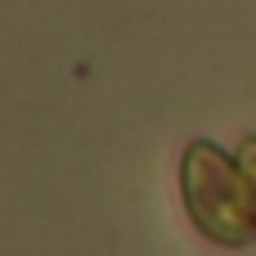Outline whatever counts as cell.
<instances>
[{
	"instance_id": "cell-1",
	"label": "cell",
	"mask_w": 256,
	"mask_h": 256,
	"mask_svg": "<svg viewBox=\"0 0 256 256\" xmlns=\"http://www.w3.org/2000/svg\"><path fill=\"white\" fill-rule=\"evenodd\" d=\"M184 198L194 220L220 238V243H243L252 234V189L248 180H238L225 162L220 148L212 144H194L184 158Z\"/></svg>"
},
{
	"instance_id": "cell-2",
	"label": "cell",
	"mask_w": 256,
	"mask_h": 256,
	"mask_svg": "<svg viewBox=\"0 0 256 256\" xmlns=\"http://www.w3.org/2000/svg\"><path fill=\"white\" fill-rule=\"evenodd\" d=\"M243 180H248L252 202H256V140H248V144H243Z\"/></svg>"
}]
</instances>
